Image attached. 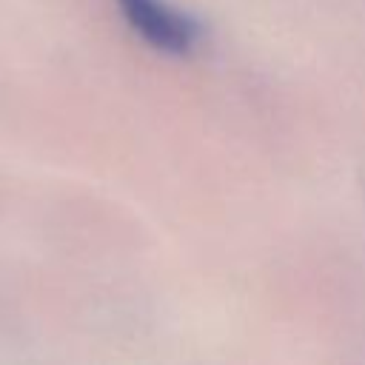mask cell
<instances>
[{"mask_svg": "<svg viewBox=\"0 0 365 365\" xmlns=\"http://www.w3.org/2000/svg\"><path fill=\"white\" fill-rule=\"evenodd\" d=\"M128 29L163 54H191L200 43L197 20L171 0H117Z\"/></svg>", "mask_w": 365, "mask_h": 365, "instance_id": "6da1fadb", "label": "cell"}]
</instances>
